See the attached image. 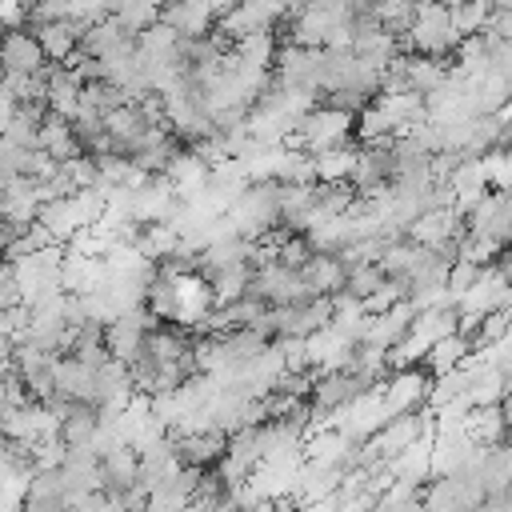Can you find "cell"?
I'll return each instance as SVG.
<instances>
[{
	"label": "cell",
	"instance_id": "obj_1",
	"mask_svg": "<svg viewBox=\"0 0 512 512\" xmlns=\"http://www.w3.org/2000/svg\"><path fill=\"white\" fill-rule=\"evenodd\" d=\"M404 52L408 56H436V60H448L456 56V48L464 44L448 4H420L416 8V20L408 28V36H400Z\"/></svg>",
	"mask_w": 512,
	"mask_h": 512
},
{
	"label": "cell",
	"instance_id": "obj_2",
	"mask_svg": "<svg viewBox=\"0 0 512 512\" xmlns=\"http://www.w3.org/2000/svg\"><path fill=\"white\" fill-rule=\"evenodd\" d=\"M228 224L244 240H264L268 232H276L280 228V184L256 180L248 192H240V200L228 208Z\"/></svg>",
	"mask_w": 512,
	"mask_h": 512
},
{
	"label": "cell",
	"instance_id": "obj_3",
	"mask_svg": "<svg viewBox=\"0 0 512 512\" xmlns=\"http://www.w3.org/2000/svg\"><path fill=\"white\" fill-rule=\"evenodd\" d=\"M352 132H356V116L320 100V104L304 116L300 132H292V136H288V144H284V148H308V152L316 156V152H324V148L352 144Z\"/></svg>",
	"mask_w": 512,
	"mask_h": 512
},
{
	"label": "cell",
	"instance_id": "obj_4",
	"mask_svg": "<svg viewBox=\"0 0 512 512\" xmlns=\"http://www.w3.org/2000/svg\"><path fill=\"white\" fill-rule=\"evenodd\" d=\"M252 296H260L268 308H296V304L316 300V292L308 288L304 272H296V268H288V264H280V260L256 268Z\"/></svg>",
	"mask_w": 512,
	"mask_h": 512
},
{
	"label": "cell",
	"instance_id": "obj_5",
	"mask_svg": "<svg viewBox=\"0 0 512 512\" xmlns=\"http://www.w3.org/2000/svg\"><path fill=\"white\" fill-rule=\"evenodd\" d=\"M288 4L284 0H240L220 24L216 32H224L232 44L244 40V36H256V32H276L288 24Z\"/></svg>",
	"mask_w": 512,
	"mask_h": 512
},
{
	"label": "cell",
	"instance_id": "obj_6",
	"mask_svg": "<svg viewBox=\"0 0 512 512\" xmlns=\"http://www.w3.org/2000/svg\"><path fill=\"white\" fill-rule=\"evenodd\" d=\"M432 372L428 368H400V372H392L384 384H380V392H384V408H388V416H408V412H420V408H428V392H432Z\"/></svg>",
	"mask_w": 512,
	"mask_h": 512
},
{
	"label": "cell",
	"instance_id": "obj_7",
	"mask_svg": "<svg viewBox=\"0 0 512 512\" xmlns=\"http://www.w3.org/2000/svg\"><path fill=\"white\" fill-rule=\"evenodd\" d=\"M156 324H164V320H156L148 308H132V312H124L120 320H112V324L104 328L108 356L120 360V364H132V360L144 352V340H148V332H152Z\"/></svg>",
	"mask_w": 512,
	"mask_h": 512
},
{
	"label": "cell",
	"instance_id": "obj_8",
	"mask_svg": "<svg viewBox=\"0 0 512 512\" xmlns=\"http://www.w3.org/2000/svg\"><path fill=\"white\" fill-rule=\"evenodd\" d=\"M160 24H168L184 40H200V36H212L220 20L212 12V0H164L160 4Z\"/></svg>",
	"mask_w": 512,
	"mask_h": 512
},
{
	"label": "cell",
	"instance_id": "obj_9",
	"mask_svg": "<svg viewBox=\"0 0 512 512\" xmlns=\"http://www.w3.org/2000/svg\"><path fill=\"white\" fill-rule=\"evenodd\" d=\"M508 288H512V284L496 272V264H488V268L480 272V280L460 296L456 312H460V316H468V320H484V316H492V312H500V308H504Z\"/></svg>",
	"mask_w": 512,
	"mask_h": 512
},
{
	"label": "cell",
	"instance_id": "obj_10",
	"mask_svg": "<svg viewBox=\"0 0 512 512\" xmlns=\"http://www.w3.org/2000/svg\"><path fill=\"white\" fill-rule=\"evenodd\" d=\"M364 392H368V384L352 368H344V372H320L316 376V388H312V404H316V412L336 416V412H344Z\"/></svg>",
	"mask_w": 512,
	"mask_h": 512
},
{
	"label": "cell",
	"instance_id": "obj_11",
	"mask_svg": "<svg viewBox=\"0 0 512 512\" xmlns=\"http://www.w3.org/2000/svg\"><path fill=\"white\" fill-rule=\"evenodd\" d=\"M352 356H356V340H348L336 324L308 336V360L316 372H344V368H352Z\"/></svg>",
	"mask_w": 512,
	"mask_h": 512
},
{
	"label": "cell",
	"instance_id": "obj_12",
	"mask_svg": "<svg viewBox=\"0 0 512 512\" xmlns=\"http://www.w3.org/2000/svg\"><path fill=\"white\" fill-rule=\"evenodd\" d=\"M372 104L388 116L392 136H408V132H416L420 124H428V100H424L420 92H380Z\"/></svg>",
	"mask_w": 512,
	"mask_h": 512
},
{
	"label": "cell",
	"instance_id": "obj_13",
	"mask_svg": "<svg viewBox=\"0 0 512 512\" xmlns=\"http://www.w3.org/2000/svg\"><path fill=\"white\" fill-rule=\"evenodd\" d=\"M320 212V184H280V224L288 232H308Z\"/></svg>",
	"mask_w": 512,
	"mask_h": 512
},
{
	"label": "cell",
	"instance_id": "obj_14",
	"mask_svg": "<svg viewBox=\"0 0 512 512\" xmlns=\"http://www.w3.org/2000/svg\"><path fill=\"white\" fill-rule=\"evenodd\" d=\"M172 448H176V456H180L184 468H216L224 460V452H228V436L216 432V428L188 432V436H172Z\"/></svg>",
	"mask_w": 512,
	"mask_h": 512
},
{
	"label": "cell",
	"instance_id": "obj_15",
	"mask_svg": "<svg viewBox=\"0 0 512 512\" xmlns=\"http://www.w3.org/2000/svg\"><path fill=\"white\" fill-rule=\"evenodd\" d=\"M100 476H104V492L116 500V496H128L136 484H140V452L132 444L124 448H112L100 456Z\"/></svg>",
	"mask_w": 512,
	"mask_h": 512
},
{
	"label": "cell",
	"instance_id": "obj_16",
	"mask_svg": "<svg viewBox=\"0 0 512 512\" xmlns=\"http://www.w3.org/2000/svg\"><path fill=\"white\" fill-rule=\"evenodd\" d=\"M0 56H4V76H32V72H40L48 64L36 32H24V28L4 36V52Z\"/></svg>",
	"mask_w": 512,
	"mask_h": 512
},
{
	"label": "cell",
	"instance_id": "obj_17",
	"mask_svg": "<svg viewBox=\"0 0 512 512\" xmlns=\"http://www.w3.org/2000/svg\"><path fill=\"white\" fill-rule=\"evenodd\" d=\"M164 176L176 184V196L180 200H192V196H200L204 188H208V176H212V168L184 144L172 160H168V168H164Z\"/></svg>",
	"mask_w": 512,
	"mask_h": 512
},
{
	"label": "cell",
	"instance_id": "obj_18",
	"mask_svg": "<svg viewBox=\"0 0 512 512\" xmlns=\"http://www.w3.org/2000/svg\"><path fill=\"white\" fill-rule=\"evenodd\" d=\"M32 32H36V40H40V48H44V56H48L52 64H68V60L80 52V40H84V28L72 24V20L36 24Z\"/></svg>",
	"mask_w": 512,
	"mask_h": 512
},
{
	"label": "cell",
	"instance_id": "obj_19",
	"mask_svg": "<svg viewBox=\"0 0 512 512\" xmlns=\"http://www.w3.org/2000/svg\"><path fill=\"white\" fill-rule=\"evenodd\" d=\"M96 372L100 368H92V364H84L76 356H56V388L68 400H76V404H92V396H96Z\"/></svg>",
	"mask_w": 512,
	"mask_h": 512
},
{
	"label": "cell",
	"instance_id": "obj_20",
	"mask_svg": "<svg viewBox=\"0 0 512 512\" xmlns=\"http://www.w3.org/2000/svg\"><path fill=\"white\" fill-rule=\"evenodd\" d=\"M40 148H44L52 160H60V164H68V160L84 156V144L76 140L72 120L56 116V112H48V116H44V124H40Z\"/></svg>",
	"mask_w": 512,
	"mask_h": 512
},
{
	"label": "cell",
	"instance_id": "obj_21",
	"mask_svg": "<svg viewBox=\"0 0 512 512\" xmlns=\"http://www.w3.org/2000/svg\"><path fill=\"white\" fill-rule=\"evenodd\" d=\"M300 272H304V280L316 296H336L340 288H348V264L332 252H316Z\"/></svg>",
	"mask_w": 512,
	"mask_h": 512
},
{
	"label": "cell",
	"instance_id": "obj_22",
	"mask_svg": "<svg viewBox=\"0 0 512 512\" xmlns=\"http://www.w3.org/2000/svg\"><path fill=\"white\" fill-rule=\"evenodd\" d=\"M388 468H392V476H396V480L424 488V484L436 476V468H432V440H420V444L404 448L400 456H392V460H388Z\"/></svg>",
	"mask_w": 512,
	"mask_h": 512
},
{
	"label": "cell",
	"instance_id": "obj_23",
	"mask_svg": "<svg viewBox=\"0 0 512 512\" xmlns=\"http://www.w3.org/2000/svg\"><path fill=\"white\" fill-rule=\"evenodd\" d=\"M356 156H360V144H340V148L316 152V184H352Z\"/></svg>",
	"mask_w": 512,
	"mask_h": 512
},
{
	"label": "cell",
	"instance_id": "obj_24",
	"mask_svg": "<svg viewBox=\"0 0 512 512\" xmlns=\"http://www.w3.org/2000/svg\"><path fill=\"white\" fill-rule=\"evenodd\" d=\"M468 436L480 444V448H500L508 444V420H504V408L500 404H488V408H472V416L464 420Z\"/></svg>",
	"mask_w": 512,
	"mask_h": 512
},
{
	"label": "cell",
	"instance_id": "obj_25",
	"mask_svg": "<svg viewBox=\"0 0 512 512\" xmlns=\"http://www.w3.org/2000/svg\"><path fill=\"white\" fill-rule=\"evenodd\" d=\"M212 280V292H216V308L220 304H232V300H244L252 292V280H256V264L252 260H240V264H228L220 268Z\"/></svg>",
	"mask_w": 512,
	"mask_h": 512
},
{
	"label": "cell",
	"instance_id": "obj_26",
	"mask_svg": "<svg viewBox=\"0 0 512 512\" xmlns=\"http://www.w3.org/2000/svg\"><path fill=\"white\" fill-rule=\"evenodd\" d=\"M356 56L360 60H368L372 68H388L396 56H404V44H400V36H392V32H384V28H372V32H360L356 36Z\"/></svg>",
	"mask_w": 512,
	"mask_h": 512
},
{
	"label": "cell",
	"instance_id": "obj_27",
	"mask_svg": "<svg viewBox=\"0 0 512 512\" xmlns=\"http://www.w3.org/2000/svg\"><path fill=\"white\" fill-rule=\"evenodd\" d=\"M472 352H476L472 336H464V332H452V336H444V340H436V344H432V352H428L424 368H428L432 376H444V372L460 368V364H464Z\"/></svg>",
	"mask_w": 512,
	"mask_h": 512
},
{
	"label": "cell",
	"instance_id": "obj_28",
	"mask_svg": "<svg viewBox=\"0 0 512 512\" xmlns=\"http://www.w3.org/2000/svg\"><path fill=\"white\" fill-rule=\"evenodd\" d=\"M180 232L172 228V224H144L140 228V236L132 240L148 260H156V264H168L172 256H176V248H180Z\"/></svg>",
	"mask_w": 512,
	"mask_h": 512
},
{
	"label": "cell",
	"instance_id": "obj_29",
	"mask_svg": "<svg viewBox=\"0 0 512 512\" xmlns=\"http://www.w3.org/2000/svg\"><path fill=\"white\" fill-rule=\"evenodd\" d=\"M424 244H416L412 236H400V240H392L388 244V252H384V272L392 276V280H412V272L420 268V260H424Z\"/></svg>",
	"mask_w": 512,
	"mask_h": 512
},
{
	"label": "cell",
	"instance_id": "obj_30",
	"mask_svg": "<svg viewBox=\"0 0 512 512\" xmlns=\"http://www.w3.org/2000/svg\"><path fill=\"white\" fill-rule=\"evenodd\" d=\"M96 436H100V412H96L92 404H76L72 416H68L64 428H60V440H64L68 448H92Z\"/></svg>",
	"mask_w": 512,
	"mask_h": 512
},
{
	"label": "cell",
	"instance_id": "obj_31",
	"mask_svg": "<svg viewBox=\"0 0 512 512\" xmlns=\"http://www.w3.org/2000/svg\"><path fill=\"white\" fill-rule=\"evenodd\" d=\"M232 52L244 60V64H256V68H276V56H280V44H276V32H256V36H244L232 44Z\"/></svg>",
	"mask_w": 512,
	"mask_h": 512
},
{
	"label": "cell",
	"instance_id": "obj_32",
	"mask_svg": "<svg viewBox=\"0 0 512 512\" xmlns=\"http://www.w3.org/2000/svg\"><path fill=\"white\" fill-rule=\"evenodd\" d=\"M408 68H412V92H420V96H432L452 76V64L448 60H436V56H412Z\"/></svg>",
	"mask_w": 512,
	"mask_h": 512
},
{
	"label": "cell",
	"instance_id": "obj_33",
	"mask_svg": "<svg viewBox=\"0 0 512 512\" xmlns=\"http://www.w3.org/2000/svg\"><path fill=\"white\" fill-rule=\"evenodd\" d=\"M68 356H76V360H84V364H92V368L108 364L112 356H108L104 324H84V328H76V340H72V352H68Z\"/></svg>",
	"mask_w": 512,
	"mask_h": 512
},
{
	"label": "cell",
	"instance_id": "obj_34",
	"mask_svg": "<svg viewBox=\"0 0 512 512\" xmlns=\"http://www.w3.org/2000/svg\"><path fill=\"white\" fill-rule=\"evenodd\" d=\"M448 12H452V20H456L464 40L480 36L488 28V20H492V4L488 0H448Z\"/></svg>",
	"mask_w": 512,
	"mask_h": 512
},
{
	"label": "cell",
	"instance_id": "obj_35",
	"mask_svg": "<svg viewBox=\"0 0 512 512\" xmlns=\"http://www.w3.org/2000/svg\"><path fill=\"white\" fill-rule=\"evenodd\" d=\"M420 4H424V0H380V4H376L380 28L392 32V36H408V28H412Z\"/></svg>",
	"mask_w": 512,
	"mask_h": 512
},
{
	"label": "cell",
	"instance_id": "obj_36",
	"mask_svg": "<svg viewBox=\"0 0 512 512\" xmlns=\"http://www.w3.org/2000/svg\"><path fill=\"white\" fill-rule=\"evenodd\" d=\"M384 284H388L384 264H360V268H352V272H348V292H352V296H360V300L376 296Z\"/></svg>",
	"mask_w": 512,
	"mask_h": 512
},
{
	"label": "cell",
	"instance_id": "obj_37",
	"mask_svg": "<svg viewBox=\"0 0 512 512\" xmlns=\"http://www.w3.org/2000/svg\"><path fill=\"white\" fill-rule=\"evenodd\" d=\"M484 172L492 192H512V148H492L484 156Z\"/></svg>",
	"mask_w": 512,
	"mask_h": 512
},
{
	"label": "cell",
	"instance_id": "obj_38",
	"mask_svg": "<svg viewBox=\"0 0 512 512\" xmlns=\"http://www.w3.org/2000/svg\"><path fill=\"white\" fill-rule=\"evenodd\" d=\"M508 328H512V312H492V316H484L480 320V328H476V336H472V344H476V352H484V348H492V344H500V340H508Z\"/></svg>",
	"mask_w": 512,
	"mask_h": 512
},
{
	"label": "cell",
	"instance_id": "obj_39",
	"mask_svg": "<svg viewBox=\"0 0 512 512\" xmlns=\"http://www.w3.org/2000/svg\"><path fill=\"white\" fill-rule=\"evenodd\" d=\"M480 272H484V264H472V260H456L452 264V272H448V296H452V304H460V296L480 280Z\"/></svg>",
	"mask_w": 512,
	"mask_h": 512
},
{
	"label": "cell",
	"instance_id": "obj_40",
	"mask_svg": "<svg viewBox=\"0 0 512 512\" xmlns=\"http://www.w3.org/2000/svg\"><path fill=\"white\" fill-rule=\"evenodd\" d=\"M312 256H316V252H312V244H308V236H304V232H292V236L280 244V252H276V260H280V264H288V268H296V272H300Z\"/></svg>",
	"mask_w": 512,
	"mask_h": 512
},
{
	"label": "cell",
	"instance_id": "obj_41",
	"mask_svg": "<svg viewBox=\"0 0 512 512\" xmlns=\"http://www.w3.org/2000/svg\"><path fill=\"white\" fill-rule=\"evenodd\" d=\"M20 304H28L24 288H20V276H16L12 264H4V272H0V308H20Z\"/></svg>",
	"mask_w": 512,
	"mask_h": 512
},
{
	"label": "cell",
	"instance_id": "obj_42",
	"mask_svg": "<svg viewBox=\"0 0 512 512\" xmlns=\"http://www.w3.org/2000/svg\"><path fill=\"white\" fill-rule=\"evenodd\" d=\"M68 512H112V496H108L104 488H96V492H80V496L68 500Z\"/></svg>",
	"mask_w": 512,
	"mask_h": 512
},
{
	"label": "cell",
	"instance_id": "obj_43",
	"mask_svg": "<svg viewBox=\"0 0 512 512\" xmlns=\"http://www.w3.org/2000/svg\"><path fill=\"white\" fill-rule=\"evenodd\" d=\"M0 12H4L8 32H16L24 20H32V4L28 0H0Z\"/></svg>",
	"mask_w": 512,
	"mask_h": 512
},
{
	"label": "cell",
	"instance_id": "obj_44",
	"mask_svg": "<svg viewBox=\"0 0 512 512\" xmlns=\"http://www.w3.org/2000/svg\"><path fill=\"white\" fill-rule=\"evenodd\" d=\"M480 36H488V40H512V8L508 12H492V20H488V28Z\"/></svg>",
	"mask_w": 512,
	"mask_h": 512
},
{
	"label": "cell",
	"instance_id": "obj_45",
	"mask_svg": "<svg viewBox=\"0 0 512 512\" xmlns=\"http://www.w3.org/2000/svg\"><path fill=\"white\" fill-rule=\"evenodd\" d=\"M496 272H500V276H504V280L512 284V244H508V248H504V252L496 256Z\"/></svg>",
	"mask_w": 512,
	"mask_h": 512
},
{
	"label": "cell",
	"instance_id": "obj_46",
	"mask_svg": "<svg viewBox=\"0 0 512 512\" xmlns=\"http://www.w3.org/2000/svg\"><path fill=\"white\" fill-rule=\"evenodd\" d=\"M340 4H348L352 12H368V8H376L380 0H340Z\"/></svg>",
	"mask_w": 512,
	"mask_h": 512
},
{
	"label": "cell",
	"instance_id": "obj_47",
	"mask_svg": "<svg viewBox=\"0 0 512 512\" xmlns=\"http://www.w3.org/2000/svg\"><path fill=\"white\" fill-rule=\"evenodd\" d=\"M492 4V12H508L512 8V0H488Z\"/></svg>",
	"mask_w": 512,
	"mask_h": 512
},
{
	"label": "cell",
	"instance_id": "obj_48",
	"mask_svg": "<svg viewBox=\"0 0 512 512\" xmlns=\"http://www.w3.org/2000/svg\"><path fill=\"white\" fill-rule=\"evenodd\" d=\"M368 512H380V508H368Z\"/></svg>",
	"mask_w": 512,
	"mask_h": 512
},
{
	"label": "cell",
	"instance_id": "obj_49",
	"mask_svg": "<svg viewBox=\"0 0 512 512\" xmlns=\"http://www.w3.org/2000/svg\"><path fill=\"white\" fill-rule=\"evenodd\" d=\"M28 4H36V0H28Z\"/></svg>",
	"mask_w": 512,
	"mask_h": 512
}]
</instances>
